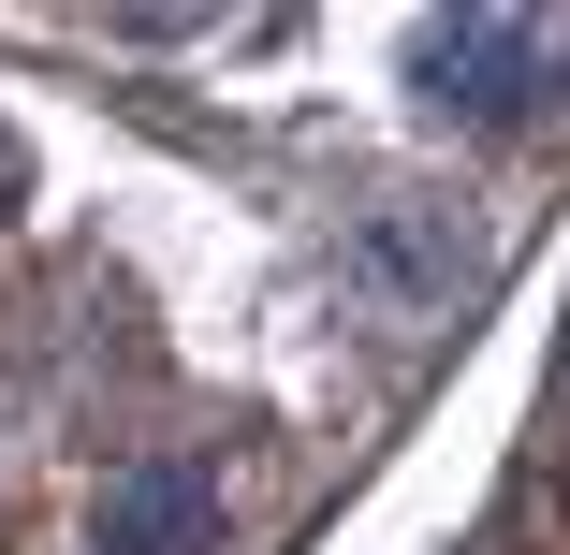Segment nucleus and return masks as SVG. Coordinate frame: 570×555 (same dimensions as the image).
<instances>
[{"label":"nucleus","mask_w":570,"mask_h":555,"mask_svg":"<svg viewBox=\"0 0 570 555\" xmlns=\"http://www.w3.org/2000/svg\"><path fill=\"white\" fill-rule=\"evenodd\" d=\"M424 102H469V118H512L498 73H556V30L541 16H469V30H424Z\"/></svg>","instance_id":"obj_1"},{"label":"nucleus","mask_w":570,"mask_h":555,"mask_svg":"<svg viewBox=\"0 0 570 555\" xmlns=\"http://www.w3.org/2000/svg\"><path fill=\"white\" fill-rule=\"evenodd\" d=\"M205 541H219V483L205 468H132L118 497H102L88 555H205Z\"/></svg>","instance_id":"obj_2"}]
</instances>
